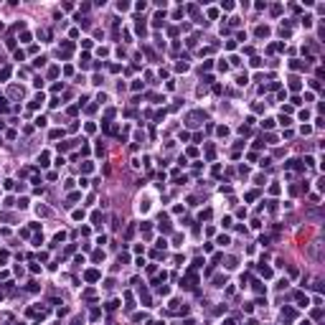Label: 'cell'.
I'll list each match as a JSON object with an SVG mask.
<instances>
[{
    "mask_svg": "<svg viewBox=\"0 0 325 325\" xmlns=\"http://www.w3.org/2000/svg\"><path fill=\"white\" fill-rule=\"evenodd\" d=\"M285 168H290V170H302V163H300V160H287Z\"/></svg>",
    "mask_w": 325,
    "mask_h": 325,
    "instance_id": "6da1fadb",
    "label": "cell"
},
{
    "mask_svg": "<svg viewBox=\"0 0 325 325\" xmlns=\"http://www.w3.org/2000/svg\"><path fill=\"white\" fill-rule=\"evenodd\" d=\"M257 36H259V38H267V36H269V28H267V26H259V28H257Z\"/></svg>",
    "mask_w": 325,
    "mask_h": 325,
    "instance_id": "7a4b0ae2",
    "label": "cell"
},
{
    "mask_svg": "<svg viewBox=\"0 0 325 325\" xmlns=\"http://www.w3.org/2000/svg\"><path fill=\"white\" fill-rule=\"evenodd\" d=\"M297 305H300V307H307V305H310L307 295H297Z\"/></svg>",
    "mask_w": 325,
    "mask_h": 325,
    "instance_id": "3957f363",
    "label": "cell"
},
{
    "mask_svg": "<svg viewBox=\"0 0 325 325\" xmlns=\"http://www.w3.org/2000/svg\"><path fill=\"white\" fill-rule=\"evenodd\" d=\"M300 86H302V84H300V79H297V76H292V79H290V89H295V92H297Z\"/></svg>",
    "mask_w": 325,
    "mask_h": 325,
    "instance_id": "277c9868",
    "label": "cell"
},
{
    "mask_svg": "<svg viewBox=\"0 0 325 325\" xmlns=\"http://www.w3.org/2000/svg\"><path fill=\"white\" fill-rule=\"evenodd\" d=\"M97 277H99V272H97V269H89V272H86V282H94Z\"/></svg>",
    "mask_w": 325,
    "mask_h": 325,
    "instance_id": "5b68a950",
    "label": "cell"
},
{
    "mask_svg": "<svg viewBox=\"0 0 325 325\" xmlns=\"http://www.w3.org/2000/svg\"><path fill=\"white\" fill-rule=\"evenodd\" d=\"M81 170H84V173H92V170H94V163H89V160H86V163L81 165Z\"/></svg>",
    "mask_w": 325,
    "mask_h": 325,
    "instance_id": "8992f818",
    "label": "cell"
},
{
    "mask_svg": "<svg viewBox=\"0 0 325 325\" xmlns=\"http://www.w3.org/2000/svg\"><path fill=\"white\" fill-rule=\"evenodd\" d=\"M92 221H94L97 226H102V213H92Z\"/></svg>",
    "mask_w": 325,
    "mask_h": 325,
    "instance_id": "52a82bcc",
    "label": "cell"
},
{
    "mask_svg": "<svg viewBox=\"0 0 325 325\" xmlns=\"http://www.w3.org/2000/svg\"><path fill=\"white\" fill-rule=\"evenodd\" d=\"M236 84H239V86H244V84H246V74H239V76H236Z\"/></svg>",
    "mask_w": 325,
    "mask_h": 325,
    "instance_id": "ba28073f",
    "label": "cell"
},
{
    "mask_svg": "<svg viewBox=\"0 0 325 325\" xmlns=\"http://www.w3.org/2000/svg\"><path fill=\"white\" fill-rule=\"evenodd\" d=\"M259 272H262V277H272V269H269V267H262Z\"/></svg>",
    "mask_w": 325,
    "mask_h": 325,
    "instance_id": "9c48e42d",
    "label": "cell"
},
{
    "mask_svg": "<svg viewBox=\"0 0 325 325\" xmlns=\"http://www.w3.org/2000/svg\"><path fill=\"white\" fill-rule=\"evenodd\" d=\"M5 262H8V251H0V267H3Z\"/></svg>",
    "mask_w": 325,
    "mask_h": 325,
    "instance_id": "30bf717a",
    "label": "cell"
},
{
    "mask_svg": "<svg viewBox=\"0 0 325 325\" xmlns=\"http://www.w3.org/2000/svg\"><path fill=\"white\" fill-rule=\"evenodd\" d=\"M38 163H41V165H48V155L43 153V155H41V158H38Z\"/></svg>",
    "mask_w": 325,
    "mask_h": 325,
    "instance_id": "8fae6325",
    "label": "cell"
},
{
    "mask_svg": "<svg viewBox=\"0 0 325 325\" xmlns=\"http://www.w3.org/2000/svg\"><path fill=\"white\" fill-rule=\"evenodd\" d=\"M8 76H10V69H3V71H0V79H8Z\"/></svg>",
    "mask_w": 325,
    "mask_h": 325,
    "instance_id": "7c38bea8",
    "label": "cell"
},
{
    "mask_svg": "<svg viewBox=\"0 0 325 325\" xmlns=\"http://www.w3.org/2000/svg\"><path fill=\"white\" fill-rule=\"evenodd\" d=\"M8 109V104H5V99H0V112H5Z\"/></svg>",
    "mask_w": 325,
    "mask_h": 325,
    "instance_id": "4fadbf2b",
    "label": "cell"
},
{
    "mask_svg": "<svg viewBox=\"0 0 325 325\" xmlns=\"http://www.w3.org/2000/svg\"><path fill=\"white\" fill-rule=\"evenodd\" d=\"M71 325H81V320H74V323H71Z\"/></svg>",
    "mask_w": 325,
    "mask_h": 325,
    "instance_id": "5bb4252c",
    "label": "cell"
},
{
    "mask_svg": "<svg viewBox=\"0 0 325 325\" xmlns=\"http://www.w3.org/2000/svg\"><path fill=\"white\" fill-rule=\"evenodd\" d=\"M300 325H310V323H307V320H302V323H300Z\"/></svg>",
    "mask_w": 325,
    "mask_h": 325,
    "instance_id": "9a60e30c",
    "label": "cell"
}]
</instances>
